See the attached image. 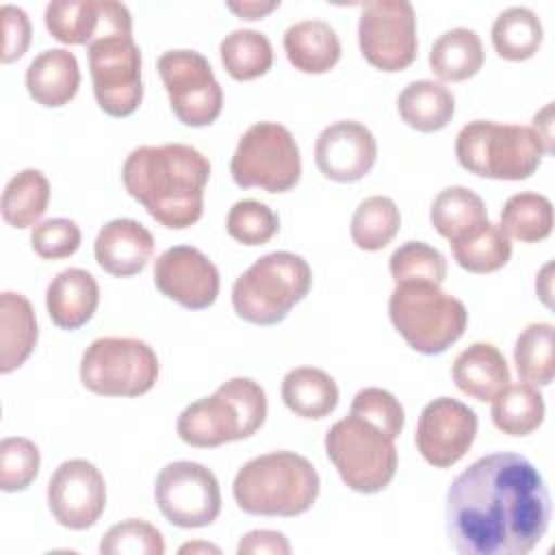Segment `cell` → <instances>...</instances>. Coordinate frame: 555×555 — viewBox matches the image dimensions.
I'll return each mask as SVG.
<instances>
[{"label":"cell","instance_id":"obj_1","mask_svg":"<svg viewBox=\"0 0 555 555\" xmlns=\"http://www.w3.org/2000/svg\"><path fill=\"white\" fill-rule=\"evenodd\" d=\"M444 518L462 555H527L548 529L551 494L527 457L499 451L451 481Z\"/></svg>","mask_w":555,"mask_h":555},{"label":"cell","instance_id":"obj_2","mask_svg":"<svg viewBox=\"0 0 555 555\" xmlns=\"http://www.w3.org/2000/svg\"><path fill=\"white\" fill-rule=\"evenodd\" d=\"M208 178V158L186 143L139 145L121 167V180L130 197L154 221L171 230H184L199 221Z\"/></svg>","mask_w":555,"mask_h":555},{"label":"cell","instance_id":"obj_3","mask_svg":"<svg viewBox=\"0 0 555 555\" xmlns=\"http://www.w3.org/2000/svg\"><path fill=\"white\" fill-rule=\"evenodd\" d=\"M319 488V473L310 460L293 451H271L238 468L232 494L245 514L293 518L314 505Z\"/></svg>","mask_w":555,"mask_h":555},{"label":"cell","instance_id":"obj_4","mask_svg":"<svg viewBox=\"0 0 555 555\" xmlns=\"http://www.w3.org/2000/svg\"><path fill=\"white\" fill-rule=\"evenodd\" d=\"M267 418V395L251 377H232L210 397L186 405L176 431L182 442L199 449L254 436Z\"/></svg>","mask_w":555,"mask_h":555},{"label":"cell","instance_id":"obj_5","mask_svg":"<svg viewBox=\"0 0 555 555\" xmlns=\"http://www.w3.org/2000/svg\"><path fill=\"white\" fill-rule=\"evenodd\" d=\"M546 147L531 126L475 119L455 137L457 163L481 178L525 180L546 156Z\"/></svg>","mask_w":555,"mask_h":555},{"label":"cell","instance_id":"obj_6","mask_svg":"<svg viewBox=\"0 0 555 555\" xmlns=\"http://www.w3.org/2000/svg\"><path fill=\"white\" fill-rule=\"evenodd\" d=\"M312 286L310 264L293 251H271L243 271L232 286L234 312L254 325L284 321Z\"/></svg>","mask_w":555,"mask_h":555},{"label":"cell","instance_id":"obj_7","mask_svg":"<svg viewBox=\"0 0 555 555\" xmlns=\"http://www.w3.org/2000/svg\"><path fill=\"white\" fill-rule=\"evenodd\" d=\"M388 317L403 340L425 356L447 351L468 323L466 306L429 282L397 284L388 299Z\"/></svg>","mask_w":555,"mask_h":555},{"label":"cell","instance_id":"obj_8","mask_svg":"<svg viewBox=\"0 0 555 555\" xmlns=\"http://www.w3.org/2000/svg\"><path fill=\"white\" fill-rule=\"evenodd\" d=\"M325 453L345 486L362 494L382 492L397 473L395 440L356 414L327 429Z\"/></svg>","mask_w":555,"mask_h":555},{"label":"cell","instance_id":"obj_9","mask_svg":"<svg viewBox=\"0 0 555 555\" xmlns=\"http://www.w3.org/2000/svg\"><path fill=\"white\" fill-rule=\"evenodd\" d=\"M158 379V358L139 338L102 336L82 353L80 382L102 397H139L154 388Z\"/></svg>","mask_w":555,"mask_h":555},{"label":"cell","instance_id":"obj_10","mask_svg":"<svg viewBox=\"0 0 555 555\" xmlns=\"http://www.w3.org/2000/svg\"><path fill=\"white\" fill-rule=\"evenodd\" d=\"M230 173L243 189L258 186L267 193L291 191L301 178L299 145L286 126L258 121L238 139L230 160Z\"/></svg>","mask_w":555,"mask_h":555},{"label":"cell","instance_id":"obj_11","mask_svg":"<svg viewBox=\"0 0 555 555\" xmlns=\"http://www.w3.org/2000/svg\"><path fill=\"white\" fill-rule=\"evenodd\" d=\"M156 67L169 95V106L184 126L204 128L221 115L223 89L204 54L169 50L160 54Z\"/></svg>","mask_w":555,"mask_h":555},{"label":"cell","instance_id":"obj_12","mask_svg":"<svg viewBox=\"0 0 555 555\" xmlns=\"http://www.w3.org/2000/svg\"><path fill=\"white\" fill-rule=\"evenodd\" d=\"M98 106L111 117L132 115L143 100L141 50L132 35H111L87 46Z\"/></svg>","mask_w":555,"mask_h":555},{"label":"cell","instance_id":"obj_13","mask_svg":"<svg viewBox=\"0 0 555 555\" xmlns=\"http://www.w3.org/2000/svg\"><path fill=\"white\" fill-rule=\"evenodd\" d=\"M160 514L176 527H208L221 512V490L215 473L199 462L178 460L160 468L154 483Z\"/></svg>","mask_w":555,"mask_h":555},{"label":"cell","instance_id":"obj_14","mask_svg":"<svg viewBox=\"0 0 555 555\" xmlns=\"http://www.w3.org/2000/svg\"><path fill=\"white\" fill-rule=\"evenodd\" d=\"M362 56L382 72H401L416 59V13L408 0H373L358 20Z\"/></svg>","mask_w":555,"mask_h":555},{"label":"cell","instance_id":"obj_15","mask_svg":"<svg viewBox=\"0 0 555 555\" xmlns=\"http://www.w3.org/2000/svg\"><path fill=\"white\" fill-rule=\"evenodd\" d=\"M48 507L65 529L93 527L106 507V483L100 468L85 457L59 464L48 481Z\"/></svg>","mask_w":555,"mask_h":555},{"label":"cell","instance_id":"obj_16","mask_svg":"<svg viewBox=\"0 0 555 555\" xmlns=\"http://www.w3.org/2000/svg\"><path fill=\"white\" fill-rule=\"evenodd\" d=\"M475 412L453 397H438L423 408L414 440L427 464L449 468L466 455L475 442Z\"/></svg>","mask_w":555,"mask_h":555},{"label":"cell","instance_id":"obj_17","mask_svg":"<svg viewBox=\"0 0 555 555\" xmlns=\"http://www.w3.org/2000/svg\"><path fill=\"white\" fill-rule=\"evenodd\" d=\"M48 33L65 46H89L111 35H132V15L115 0H52L43 13Z\"/></svg>","mask_w":555,"mask_h":555},{"label":"cell","instance_id":"obj_18","mask_svg":"<svg viewBox=\"0 0 555 555\" xmlns=\"http://www.w3.org/2000/svg\"><path fill=\"white\" fill-rule=\"evenodd\" d=\"M156 288L189 310H204L219 295L215 262L191 245H173L154 260Z\"/></svg>","mask_w":555,"mask_h":555},{"label":"cell","instance_id":"obj_19","mask_svg":"<svg viewBox=\"0 0 555 555\" xmlns=\"http://www.w3.org/2000/svg\"><path fill=\"white\" fill-rule=\"evenodd\" d=\"M375 158L377 143L373 132L353 119L325 126L314 143V163L334 182L362 180L373 169Z\"/></svg>","mask_w":555,"mask_h":555},{"label":"cell","instance_id":"obj_20","mask_svg":"<svg viewBox=\"0 0 555 555\" xmlns=\"http://www.w3.org/2000/svg\"><path fill=\"white\" fill-rule=\"evenodd\" d=\"M93 254L106 273L130 278L141 273L152 258L154 236L134 219H113L100 228Z\"/></svg>","mask_w":555,"mask_h":555},{"label":"cell","instance_id":"obj_21","mask_svg":"<svg viewBox=\"0 0 555 555\" xmlns=\"http://www.w3.org/2000/svg\"><path fill=\"white\" fill-rule=\"evenodd\" d=\"M100 304V286L95 278L80 267L59 271L46 291V308L52 323L61 330L82 327Z\"/></svg>","mask_w":555,"mask_h":555},{"label":"cell","instance_id":"obj_22","mask_svg":"<svg viewBox=\"0 0 555 555\" xmlns=\"http://www.w3.org/2000/svg\"><path fill=\"white\" fill-rule=\"evenodd\" d=\"M80 87V67L74 52L50 48L39 52L26 69V89L30 98L48 108L74 100Z\"/></svg>","mask_w":555,"mask_h":555},{"label":"cell","instance_id":"obj_23","mask_svg":"<svg viewBox=\"0 0 555 555\" xmlns=\"http://www.w3.org/2000/svg\"><path fill=\"white\" fill-rule=\"evenodd\" d=\"M451 377L464 395L477 401H492L512 382L505 356L492 343H473L460 351Z\"/></svg>","mask_w":555,"mask_h":555},{"label":"cell","instance_id":"obj_24","mask_svg":"<svg viewBox=\"0 0 555 555\" xmlns=\"http://www.w3.org/2000/svg\"><path fill=\"white\" fill-rule=\"evenodd\" d=\"M284 52L304 74H325L340 59V39L323 20H301L286 28Z\"/></svg>","mask_w":555,"mask_h":555},{"label":"cell","instance_id":"obj_25","mask_svg":"<svg viewBox=\"0 0 555 555\" xmlns=\"http://www.w3.org/2000/svg\"><path fill=\"white\" fill-rule=\"evenodd\" d=\"M39 338L33 304L13 291L0 295V373L20 369Z\"/></svg>","mask_w":555,"mask_h":555},{"label":"cell","instance_id":"obj_26","mask_svg":"<svg viewBox=\"0 0 555 555\" xmlns=\"http://www.w3.org/2000/svg\"><path fill=\"white\" fill-rule=\"evenodd\" d=\"M282 401L301 418H323L338 405V386L317 366H297L282 379Z\"/></svg>","mask_w":555,"mask_h":555},{"label":"cell","instance_id":"obj_27","mask_svg":"<svg viewBox=\"0 0 555 555\" xmlns=\"http://www.w3.org/2000/svg\"><path fill=\"white\" fill-rule=\"evenodd\" d=\"M434 230L449 243H455L488 221L483 199L468 186L442 189L429 208Z\"/></svg>","mask_w":555,"mask_h":555},{"label":"cell","instance_id":"obj_28","mask_svg":"<svg viewBox=\"0 0 555 555\" xmlns=\"http://www.w3.org/2000/svg\"><path fill=\"white\" fill-rule=\"evenodd\" d=\"M401 119L418 132L442 130L455 113L453 93L434 80H414L397 98Z\"/></svg>","mask_w":555,"mask_h":555},{"label":"cell","instance_id":"obj_29","mask_svg":"<svg viewBox=\"0 0 555 555\" xmlns=\"http://www.w3.org/2000/svg\"><path fill=\"white\" fill-rule=\"evenodd\" d=\"M483 65V46L473 28H451L442 33L429 52L431 72L444 82L473 78Z\"/></svg>","mask_w":555,"mask_h":555},{"label":"cell","instance_id":"obj_30","mask_svg":"<svg viewBox=\"0 0 555 555\" xmlns=\"http://www.w3.org/2000/svg\"><path fill=\"white\" fill-rule=\"evenodd\" d=\"M544 397L538 386L518 382L507 384L492 399V423L507 436H527L535 431L544 421Z\"/></svg>","mask_w":555,"mask_h":555},{"label":"cell","instance_id":"obj_31","mask_svg":"<svg viewBox=\"0 0 555 555\" xmlns=\"http://www.w3.org/2000/svg\"><path fill=\"white\" fill-rule=\"evenodd\" d=\"M490 35L494 52L505 61L531 59L544 39L540 17L527 7H509L501 11Z\"/></svg>","mask_w":555,"mask_h":555},{"label":"cell","instance_id":"obj_32","mask_svg":"<svg viewBox=\"0 0 555 555\" xmlns=\"http://www.w3.org/2000/svg\"><path fill=\"white\" fill-rule=\"evenodd\" d=\"M50 202V182L39 169L17 171L2 191V219L11 228H30L46 212Z\"/></svg>","mask_w":555,"mask_h":555},{"label":"cell","instance_id":"obj_33","mask_svg":"<svg viewBox=\"0 0 555 555\" xmlns=\"http://www.w3.org/2000/svg\"><path fill=\"white\" fill-rule=\"evenodd\" d=\"M499 228L520 243L544 241L553 232V204L542 193H516L503 204Z\"/></svg>","mask_w":555,"mask_h":555},{"label":"cell","instance_id":"obj_34","mask_svg":"<svg viewBox=\"0 0 555 555\" xmlns=\"http://www.w3.org/2000/svg\"><path fill=\"white\" fill-rule=\"evenodd\" d=\"M219 56L234 80H254L271 69L273 46L267 35L251 28H238L221 39Z\"/></svg>","mask_w":555,"mask_h":555},{"label":"cell","instance_id":"obj_35","mask_svg":"<svg viewBox=\"0 0 555 555\" xmlns=\"http://www.w3.org/2000/svg\"><path fill=\"white\" fill-rule=\"evenodd\" d=\"M399 228L397 204L386 195H371L358 204L351 217V241L364 251H379L397 236Z\"/></svg>","mask_w":555,"mask_h":555},{"label":"cell","instance_id":"obj_36","mask_svg":"<svg viewBox=\"0 0 555 555\" xmlns=\"http://www.w3.org/2000/svg\"><path fill=\"white\" fill-rule=\"evenodd\" d=\"M451 251L462 269L470 273H492L509 262L512 243L496 223L486 221L473 234L451 243Z\"/></svg>","mask_w":555,"mask_h":555},{"label":"cell","instance_id":"obj_37","mask_svg":"<svg viewBox=\"0 0 555 555\" xmlns=\"http://www.w3.org/2000/svg\"><path fill=\"white\" fill-rule=\"evenodd\" d=\"M553 323H529L516 338L514 364L518 377L533 386L553 382Z\"/></svg>","mask_w":555,"mask_h":555},{"label":"cell","instance_id":"obj_38","mask_svg":"<svg viewBox=\"0 0 555 555\" xmlns=\"http://www.w3.org/2000/svg\"><path fill=\"white\" fill-rule=\"evenodd\" d=\"M390 275L395 284L429 282L440 286L447 278V260L436 247L423 241H408L392 251Z\"/></svg>","mask_w":555,"mask_h":555},{"label":"cell","instance_id":"obj_39","mask_svg":"<svg viewBox=\"0 0 555 555\" xmlns=\"http://www.w3.org/2000/svg\"><path fill=\"white\" fill-rule=\"evenodd\" d=\"M225 230L234 241L256 247L269 243L278 234L280 219L267 204L258 199H241L228 210Z\"/></svg>","mask_w":555,"mask_h":555},{"label":"cell","instance_id":"obj_40","mask_svg":"<svg viewBox=\"0 0 555 555\" xmlns=\"http://www.w3.org/2000/svg\"><path fill=\"white\" fill-rule=\"evenodd\" d=\"M102 555H163V533L141 518H128L113 525L100 540Z\"/></svg>","mask_w":555,"mask_h":555},{"label":"cell","instance_id":"obj_41","mask_svg":"<svg viewBox=\"0 0 555 555\" xmlns=\"http://www.w3.org/2000/svg\"><path fill=\"white\" fill-rule=\"evenodd\" d=\"M39 447L22 436H11L0 442V488L17 492L28 488L39 475Z\"/></svg>","mask_w":555,"mask_h":555},{"label":"cell","instance_id":"obj_42","mask_svg":"<svg viewBox=\"0 0 555 555\" xmlns=\"http://www.w3.org/2000/svg\"><path fill=\"white\" fill-rule=\"evenodd\" d=\"M351 414L369 421L388 438H397L405 425V412L399 399L384 388H362L351 401Z\"/></svg>","mask_w":555,"mask_h":555},{"label":"cell","instance_id":"obj_43","mask_svg":"<svg viewBox=\"0 0 555 555\" xmlns=\"http://www.w3.org/2000/svg\"><path fill=\"white\" fill-rule=\"evenodd\" d=\"M80 228L76 221L65 217H54L37 223L30 232L33 251L43 260L69 258L80 247Z\"/></svg>","mask_w":555,"mask_h":555},{"label":"cell","instance_id":"obj_44","mask_svg":"<svg viewBox=\"0 0 555 555\" xmlns=\"http://www.w3.org/2000/svg\"><path fill=\"white\" fill-rule=\"evenodd\" d=\"M2 63H13L24 56L30 43V20L24 9L13 4H2Z\"/></svg>","mask_w":555,"mask_h":555},{"label":"cell","instance_id":"obj_45","mask_svg":"<svg viewBox=\"0 0 555 555\" xmlns=\"http://www.w3.org/2000/svg\"><path fill=\"white\" fill-rule=\"evenodd\" d=\"M238 555H256V553H269V555H288L291 544L280 531L271 529H254L245 533L236 546Z\"/></svg>","mask_w":555,"mask_h":555},{"label":"cell","instance_id":"obj_46","mask_svg":"<svg viewBox=\"0 0 555 555\" xmlns=\"http://www.w3.org/2000/svg\"><path fill=\"white\" fill-rule=\"evenodd\" d=\"M278 7H280V0H271V2H258V0L228 2V9L234 11L243 20H260V17H264L267 13H271Z\"/></svg>","mask_w":555,"mask_h":555},{"label":"cell","instance_id":"obj_47","mask_svg":"<svg viewBox=\"0 0 555 555\" xmlns=\"http://www.w3.org/2000/svg\"><path fill=\"white\" fill-rule=\"evenodd\" d=\"M551 115H553V104H546L540 113H535L533 124H531L533 132L540 137V141L544 143L548 154H553V132H551L553 121H551Z\"/></svg>","mask_w":555,"mask_h":555},{"label":"cell","instance_id":"obj_48","mask_svg":"<svg viewBox=\"0 0 555 555\" xmlns=\"http://www.w3.org/2000/svg\"><path fill=\"white\" fill-rule=\"evenodd\" d=\"M548 273H551V262L542 269V273H540V282H535V288H538V295L542 297V301L546 304V306H551V278H548Z\"/></svg>","mask_w":555,"mask_h":555},{"label":"cell","instance_id":"obj_49","mask_svg":"<svg viewBox=\"0 0 555 555\" xmlns=\"http://www.w3.org/2000/svg\"><path fill=\"white\" fill-rule=\"evenodd\" d=\"M180 553H219L217 546L212 544H206V542H191V544H184L180 546Z\"/></svg>","mask_w":555,"mask_h":555}]
</instances>
